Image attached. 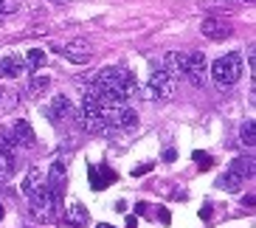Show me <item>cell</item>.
Listing matches in <instances>:
<instances>
[{
	"label": "cell",
	"instance_id": "13",
	"mask_svg": "<svg viewBox=\"0 0 256 228\" xmlns=\"http://www.w3.org/2000/svg\"><path fill=\"white\" fill-rule=\"evenodd\" d=\"M48 116H51V122H62V118H68L74 116V104H70L68 96H56L48 107Z\"/></svg>",
	"mask_w": 256,
	"mask_h": 228
},
{
	"label": "cell",
	"instance_id": "6",
	"mask_svg": "<svg viewBox=\"0 0 256 228\" xmlns=\"http://www.w3.org/2000/svg\"><path fill=\"white\" fill-rule=\"evenodd\" d=\"M188 76V82L194 84V88H203L206 84V56L203 51H192L186 56V74Z\"/></svg>",
	"mask_w": 256,
	"mask_h": 228
},
{
	"label": "cell",
	"instance_id": "17",
	"mask_svg": "<svg viewBox=\"0 0 256 228\" xmlns=\"http://www.w3.org/2000/svg\"><path fill=\"white\" fill-rule=\"evenodd\" d=\"M42 65H46V51H42V48H31V51L26 54V68L42 70Z\"/></svg>",
	"mask_w": 256,
	"mask_h": 228
},
{
	"label": "cell",
	"instance_id": "12",
	"mask_svg": "<svg viewBox=\"0 0 256 228\" xmlns=\"http://www.w3.org/2000/svg\"><path fill=\"white\" fill-rule=\"evenodd\" d=\"M200 31H203L208 40H214V42H220V40H228V37H231V26H228L226 20H214V17H208V20L200 26Z\"/></svg>",
	"mask_w": 256,
	"mask_h": 228
},
{
	"label": "cell",
	"instance_id": "8",
	"mask_svg": "<svg viewBox=\"0 0 256 228\" xmlns=\"http://www.w3.org/2000/svg\"><path fill=\"white\" fill-rule=\"evenodd\" d=\"M65 226H70V228H88L90 226V212H88V206H82V203L65 206Z\"/></svg>",
	"mask_w": 256,
	"mask_h": 228
},
{
	"label": "cell",
	"instance_id": "9",
	"mask_svg": "<svg viewBox=\"0 0 256 228\" xmlns=\"http://www.w3.org/2000/svg\"><path fill=\"white\" fill-rule=\"evenodd\" d=\"M8 132H12V141H14V146H34V144H37V136H34V130H31V124L26 122V118L14 122Z\"/></svg>",
	"mask_w": 256,
	"mask_h": 228
},
{
	"label": "cell",
	"instance_id": "27",
	"mask_svg": "<svg viewBox=\"0 0 256 228\" xmlns=\"http://www.w3.org/2000/svg\"><path fill=\"white\" fill-rule=\"evenodd\" d=\"M138 226V217H136V214H130V217H127V228H136Z\"/></svg>",
	"mask_w": 256,
	"mask_h": 228
},
{
	"label": "cell",
	"instance_id": "25",
	"mask_svg": "<svg viewBox=\"0 0 256 228\" xmlns=\"http://www.w3.org/2000/svg\"><path fill=\"white\" fill-rule=\"evenodd\" d=\"M12 8H14V0H0V17H3V14H8Z\"/></svg>",
	"mask_w": 256,
	"mask_h": 228
},
{
	"label": "cell",
	"instance_id": "11",
	"mask_svg": "<svg viewBox=\"0 0 256 228\" xmlns=\"http://www.w3.org/2000/svg\"><path fill=\"white\" fill-rule=\"evenodd\" d=\"M186 56L188 54H183V51H169L164 56V74L172 79V76H183L186 74Z\"/></svg>",
	"mask_w": 256,
	"mask_h": 228
},
{
	"label": "cell",
	"instance_id": "26",
	"mask_svg": "<svg viewBox=\"0 0 256 228\" xmlns=\"http://www.w3.org/2000/svg\"><path fill=\"white\" fill-rule=\"evenodd\" d=\"M152 169V164H144V166H138L136 172H132V175H146V172H150Z\"/></svg>",
	"mask_w": 256,
	"mask_h": 228
},
{
	"label": "cell",
	"instance_id": "18",
	"mask_svg": "<svg viewBox=\"0 0 256 228\" xmlns=\"http://www.w3.org/2000/svg\"><path fill=\"white\" fill-rule=\"evenodd\" d=\"M242 183H245V180H242L240 175H234L231 169H228L226 175L220 178V189H226V192H240V189H242Z\"/></svg>",
	"mask_w": 256,
	"mask_h": 228
},
{
	"label": "cell",
	"instance_id": "31",
	"mask_svg": "<svg viewBox=\"0 0 256 228\" xmlns=\"http://www.w3.org/2000/svg\"><path fill=\"white\" fill-rule=\"evenodd\" d=\"M240 3H250V0H240Z\"/></svg>",
	"mask_w": 256,
	"mask_h": 228
},
{
	"label": "cell",
	"instance_id": "28",
	"mask_svg": "<svg viewBox=\"0 0 256 228\" xmlns=\"http://www.w3.org/2000/svg\"><path fill=\"white\" fill-rule=\"evenodd\" d=\"M164 160H174V150H166L164 152Z\"/></svg>",
	"mask_w": 256,
	"mask_h": 228
},
{
	"label": "cell",
	"instance_id": "32",
	"mask_svg": "<svg viewBox=\"0 0 256 228\" xmlns=\"http://www.w3.org/2000/svg\"><path fill=\"white\" fill-rule=\"evenodd\" d=\"M0 96H3V90H0Z\"/></svg>",
	"mask_w": 256,
	"mask_h": 228
},
{
	"label": "cell",
	"instance_id": "3",
	"mask_svg": "<svg viewBox=\"0 0 256 228\" xmlns=\"http://www.w3.org/2000/svg\"><path fill=\"white\" fill-rule=\"evenodd\" d=\"M132 79L127 68H121V65H113V68H102L96 76V88L102 90H110V93H121L127 88V82Z\"/></svg>",
	"mask_w": 256,
	"mask_h": 228
},
{
	"label": "cell",
	"instance_id": "14",
	"mask_svg": "<svg viewBox=\"0 0 256 228\" xmlns=\"http://www.w3.org/2000/svg\"><path fill=\"white\" fill-rule=\"evenodd\" d=\"M26 70V60L23 56H3L0 60V76H8V79H14Z\"/></svg>",
	"mask_w": 256,
	"mask_h": 228
},
{
	"label": "cell",
	"instance_id": "29",
	"mask_svg": "<svg viewBox=\"0 0 256 228\" xmlns=\"http://www.w3.org/2000/svg\"><path fill=\"white\" fill-rule=\"evenodd\" d=\"M96 228H116V226H110V222H98Z\"/></svg>",
	"mask_w": 256,
	"mask_h": 228
},
{
	"label": "cell",
	"instance_id": "19",
	"mask_svg": "<svg viewBox=\"0 0 256 228\" xmlns=\"http://www.w3.org/2000/svg\"><path fill=\"white\" fill-rule=\"evenodd\" d=\"M12 172H14V158H12V155H6V152H0V183L8 180V178H12Z\"/></svg>",
	"mask_w": 256,
	"mask_h": 228
},
{
	"label": "cell",
	"instance_id": "24",
	"mask_svg": "<svg viewBox=\"0 0 256 228\" xmlns=\"http://www.w3.org/2000/svg\"><path fill=\"white\" fill-rule=\"evenodd\" d=\"M98 175H102V180H104V186H107V183H113V180H116V172H113L110 166H102V169H98Z\"/></svg>",
	"mask_w": 256,
	"mask_h": 228
},
{
	"label": "cell",
	"instance_id": "5",
	"mask_svg": "<svg viewBox=\"0 0 256 228\" xmlns=\"http://www.w3.org/2000/svg\"><path fill=\"white\" fill-rule=\"evenodd\" d=\"M102 113H104L107 127H121V130H127V127H136V122H138L136 110H132V107H127V104L107 107V110H102Z\"/></svg>",
	"mask_w": 256,
	"mask_h": 228
},
{
	"label": "cell",
	"instance_id": "22",
	"mask_svg": "<svg viewBox=\"0 0 256 228\" xmlns=\"http://www.w3.org/2000/svg\"><path fill=\"white\" fill-rule=\"evenodd\" d=\"M194 164L200 169H211V166H214V160H211L208 152H194Z\"/></svg>",
	"mask_w": 256,
	"mask_h": 228
},
{
	"label": "cell",
	"instance_id": "10",
	"mask_svg": "<svg viewBox=\"0 0 256 228\" xmlns=\"http://www.w3.org/2000/svg\"><path fill=\"white\" fill-rule=\"evenodd\" d=\"M146 88L152 90L155 99H169V96H172V79H169L164 70H152L150 84H146Z\"/></svg>",
	"mask_w": 256,
	"mask_h": 228
},
{
	"label": "cell",
	"instance_id": "1",
	"mask_svg": "<svg viewBox=\"0 0 256 228\" xmlns=\"http://www.w3.org/2000/svg\"><path fill=\"white\" fill-rule=\"evenodd\" d=\"M242 54H226V56H220L214 65H211V76H214V82L220 88H231L234 82H240L242 79Z\"/></svg>",
	"mask_w": 256,
	"mask_h": 228
},
{
	"label": "cell",
	"instance_id": "7",
	"mask_svg": "<svg viewBox=\"0 0 256 228\" xmlns=\"http://www.w3.org/2000/svg\"><path fill=\"white\" fill-rule=\"evenodd\" d=\"M60 54L68 62H74V65H84V62H90V56H93L90 46H88L84 40H74V42H68L65 48H60Z\"/></svg>",
	"mask_w": 256,
	"mask_h": 228
},
{
	"label": "cell",
	"instance_id": "30",
	"mask_svg": "<svg viewBox=\"0 0 256 228\" xmlns=\"http://www.w3.org/2000/svg\"><path fill=\"white\" fill-rule=\"evenodd\" d=\"M3 214H6V212H3V206H0V220H3Z\"/></svg>",
	"mask_w": 256,
	"mask_h": 228
},
{
	"label": "cell",
	"instance_id": "20",
	"mask_svg": "<svg viewBox=\"0 0 256 228\" xmlns=\"http://www.w3.org/2000/svg\"><path fill=\"white\" fill-rule=\"evenodd\" d=\"M48 84H51V79H48V76H34V79H31V84H28V93H31V96H40L42 90H48Z\"/></svg>",
	"mask_w": 256,
	"mask_h": 228
},
{
	"label": "cell",
	"instance_id": "4",
	"mask_svg": "<svg viewBox=\"0 0 256 228\" xmlns=\"http://www.w3.org/2000/svg\"><path fill=\"white\" fill-rule=\"evenodd\" d=\"M76 122H79V127H82V130H88V132H104V130H107V122H104L102 107L93 104V102H88V99L82 102V110L76 113Z\"/></svg>",
	"mask_w": 256,
	"mask_h": 228
},
{
	"label": "cell",
	"instance_id": "16",
	"mask_svg": "<svg viewBox=\"0 0 256 228\" xmlns=\"http://www.w3.org/2000/svg\"><path fill=\"white\" fill-rule=\"evenodd\" d=\"M231 172H234V175H240L242 180L250 178V175H254V158H234L231 160Z\"/></svg>",
	"mask_w": 256,
	"mask_h": 228
},
{
	"label": "cell",
	"instance_id": "2",
	"mask_svg": "<svg viewBox=\"0 0 256 228\" xmlns=\"http://www.w3.org/2000/svg\"><path fill=\"white\" fill-rule=\"evenodd\" d=\"M56 212H60V203L51 198V192L40 189V192H34V194H31L28 214H31L37 222H51V220H56Z\"/></svg>",
	"mask_w": 256,
	"mask_h": 228
},
{
	"label": "cell",
	"instance_id": "21",
	"mask_svg": "<svg viewBox=\"0 0 256 228\" xmlns=\"http://www.w3.org/2000/svg\"><path fill=\"white\" fill-rule=\"evenodd\" d=\"M240 138H242V144H245V146H254V144H256V138H254V122H245V124H242Z\"/></svg>",
	"mask_w": 256,
	"mask_h": 228
},
{
	"label": "cell",
	"instance_id": "23",
	"mask_svg": "<svg viewBox=\"0 0 256 228\" xmlns=\"http://www.w3.org/2000/svg\"><path fill=\"white\" fill-rule=\"evenodd\" d=\"M88 175H90V183H93V189H96V192L104 189V180H102V175H98L96 166H88Z\"/></svg>",
	"mask_w": 256,
	"mask_h": 228
},
{
	"label": "cell",
	"instance_id": "15",
	"mask_svg": "<svg viewBox=\"0 0 256 228\" xmlns=\"http://www.w3.org/2000/svg\"><path fill=\"white\" fill-rule=\"evenodd\" d=\"M46 186V178H42V169H28V175H26V180H23V186L20 189L26 192V194H34V192H40Z\"/></svg>",
	"mask_w": 256,
	"mask_h": 228
}]
</instances>
